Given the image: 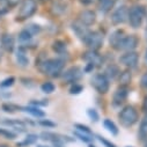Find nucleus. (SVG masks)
<instances>
[{
    "label": "nucleus",
    "mask_w": 147,
    "mask_h": 147,
    "mask_svg": "<svg viewBox=\"0 0 147 147\" xmlns=\"http://www.w3.org/2000/svg\"><path fill=\"white\" fill-rule=\"evenodd\" d=\"M40 124L43 125V126H48V127H53V126H56V124L52 123V122H50V121H41Z\"/></svg>",
    "instance_id": "38"
},
{
    "label": "nucleus",
    "mask_w": 147,
    "mask_h": 147,
    "mask_svg": "<svg viewBox=\"0 0 147 147\" xmlns=\"http://www.w3.org/2000/svg\"><path fill=\"white\" fill-rule=\"evenodd\" d=\"M139 43V40L136 35H125L121 40V42L117 45V50H123V51H133Z\"/></svg>",
    "instance_id": "5"
},
{
    "label": "nucleus",
    "mask_w": 147,
    "mask_h": 147,
    "mask_svg": "<svg viewBox=\"0 0 147 147\" xmlns=\"http://www.w3.org/2000/svg\"><path fill=\"white\" fill-rule=\"evenodd\" d=\"M21 109H23V111H27L35 117H44L45 116L44 111H42L37 107H26V108H21Z\"/></svg>",
    "instance_id": "20"
},
{
    "label": "nucleus",
    "mask_w": 147,
    "mask_h": 147,
    "mask_svg": "<svg viewBox=\"0 0 147 147\" xmlns=\"http://www.w3.org/2000/svg\"><path fill=\"white\" fill-rule=\"evenodd\" d=\"M80 1L84 4V5H89L93 3V0H80Z\"/></svg>",
    "instance_id": "41"
},
{
    "label": "nucleus",
    "mask_w": 147,
    "mask_h": 147,
    "mask_svg": "<svg viewBox=\"0 0 147 147\" xmlns=\"http://www.w3.org/2000/svg\"><path fill=\"white\" fill-rule=\"evenodd\" d=\"M103 124H104V127L110 133H111V134H114V136H117L118 134V129H117V126L115 125V123L111 119H104Z\"/></svg>",
    "instance_id": "22"
},
{
    "label": "nucleus",
    "mask_w": 147,
    "mask_h": 147,
    "mask_svg": "<svg viewBox=\"0 0 147 147\" xmlns=\"http://www.w3.org/2000/svg\"><path fill=\"white\" fill-rule=\"evenodd\" d=\"M85 43L90 50H98L103 44V35L100 31H90L88 37L86 38Z\"/></svg>",
    "instance_id": "7"
},
{
    "label": "nucleus",
    "mask_w": 147,
    "mask_h": 147,
    "mask_svg": "<svg viewBox=\"0 0 147 147\" xmlns=\"http://www.w3.org/2000/svg\"><path fill=\"white\" fill-rule=\"evenodd\" d=\"M37 9V4H36V0H23L20 11L18 13V19L19 20H26L28 18H30Z\"/></svg>",
    "instance_id": "4"
},
{
    "label": "nucleus",
    "mask_w": 147,
    "mask_h": 147,
    "mask_svg": "<svg viewBox=\"0 0 147 147\" xmlns=\"http://www.w3.org/2000/svg\"><path fill=\"white\" fill-rule=\"evenodd\" d=\"M127 15H129V9L125 6H122V7L117 8L113 13V15H111V22L114 24H121V23H123V22L126 21Z\"/></svg>",
    "instance_id": "12"
},
{
    "label": "nucleus",
    "mask_w": 147,
    "mask_h": 147,
    "mask_svg": "<svg viewBox=\"0 0 147 147\" xmlns=\"http://www.w3.org/2000/svg\"><path fill=\"white\" fill-rule=\"evenodd\" d=\"M144 109L147 110V97L145 98V103H144Z\"/></svg>",
    "instance_id": "43"
},
{
    "label": "nucleus",
    "mask_w": 147,
    "mask_h": 147,
    "mask_svg": "<svg viewBox=\"0 0 147 147\" xmlns=\"http://www.w3.org/2000/svg\"><path fill=\"white\" fill-rule=\"evenodd\" d=\"M139 137L141 140H145L147 138V114L144 116L141 123H140V127H139Z\"/></svg>",
    "instance_id": "21"
},
{
    "label": "nucleus",
    "mask_w": 147,
    "mask_h": 147,
    "mask_svg": "<svg viewBox=\"0 0 147 147\" xmlns=\"http://www.w3.org/2000/svg\"><path fill=\"white\" fill-rule=\"evenodd\" d=\"M92 86L100 94H105L109 90V79L105 74H96L92 79Z\"/></svg>",
    "instance_id": "6"
},
{
    "label": "nucleus",
    "mask_w": 147,
    "mask_h": 147,
    "mask_svg": "<svg viewBox=\"0 0 147 147\" xmlns=\"http://www.w3.org/2000/svg\"><path fill=\"white\" fill-rule=\"evenodd\" d=\"M37 139H38V137L36 136V134H28V136H27V138H26L23 141H21V142H19V144H18V146H19V147H21V146L32 145V144H35L36 141H37Z\"/></svg>",
    "instance_id": "25"
},
{
    "label": "nucleus",
    "mask_w": 147,
    "mask_h": 147,
    "mask_svg": "<svg viewBox=\"0 0 147 147\" xmlns=\"http://www.w3.org/2000/svg\"><path fill=\"white\" fill-rule=\"evenodd\" d=\"M31 104L32 105H47L48 104V101H45V100H42V101H37V102H35V101H32L31 102Z\"/></svg>",
    "instance_id": "40"
},
{
    "label": "nucleus",
    "mask_w": 147,
    "mask_h": 147,
    "mask_svg": "<svg viewBox=\"0 0 147 147\" xmlns=\"http://www.w3.org/2000/svg\"><path fill=\"white\" fill-rule=\"evenodd\" d=\"M118 119L121 124L125 127H130L134 125L138 121V113L137 110L132 105H126L121 110V113L118 115Z\"/></svg>",
    "instance_id": "2"
},
{
    "label": "nucleus",
    "mask_w": 147,
    "mask_h": 147,
    "mask_svg": "<svg viewBox=\"0 0 147 147\" xmlns=\"http://www.w3.org/2000/svg\"><path fill=\"white\" fill-rule=\"evenodd\" d=\"M131 81V72L130 71H124L119 73V84L121 86H127Z\"/></svg>",
    "instance_id": "23"
},
{
    "label": "nucleus",
    "mask_w": 147,
    "mask_h": 147,
    "mask_svg": "<svg viewBox=\"0 0 147 147\" xmlns=\"http://www.w3.org/2000/svg\"><path fill=\"white\" fill-rule=\"evenodd\" d=\"M140 84H141V86H142L144 88H147V72L141 77V81H140Z\"/></svg>",
    "instance_id": "39"
},
{
    "label": "nucleus",
    "mask_w": 147,
    "mask_h": 147,
    "mask_svg": "<svg viewBox=\"0 0 147 147\" xmlns=\"http://www.w3.org/2000/svg\"><path fill=\"white\" fill-rule=\"evenodd\" d=\"M14 81H15V79H14L13 77L7 78V79H5L1 84H0V87H3V88H5V87H9V86H12V85L14 84Z\"/></svg>",
    "instance_id": "35"
},
{
    "label": "nucleus",
    "mask_w": 147,
    "mask_h": 147,
    "mask_svg": "<svg viewBox=\"0 0 147 147\" xmlns=\"http://www.w3.org/2000/svg\"><path fill=\"white\" fill-rule=\"evenodd\" d=\"M146 15V9L144 6L141 5H136L133 7H131L129 9V15H127V19H129V22L131 24L132 28L137 29L141 26L142 23V20Z\"/></svg>",
    "instance_id": "3"
},
{
    "label": "nucleus",
    "mask_w": 147,
    "mask_h": 147,
    "mask_svg": "<svg viewBox=\"0 0 147 147\" xmlns=\"http://www.w3.org/2000/svg\"><path fill=\"white\" fill-rule=\"evenodd\" d=\"M89 147H95V146H89Z\"/></svg>",
    "instance_id": "49"
},
{
    "label": "nucleus",
    "mask_w": 147,
    "mask_h": 147,
    "mask_svg": "<svg viewBox=\"0 0 147 147\" xmlns=\"http://www.w3.org/2000/svg\"><path fill=\"white\" fill-rule=\"evenodd\" d=\"M16 60L19 63L20 66H27L29 64V58L26 56V51L23 48H19L18 52H16Z\"/></svg>",
    "instance_id": "19"
},
{
    "label": "nucleus",
    "mask_w": 147,
    "mask_h": 147,
    "mask_svg": "<svg viewBox=\"0 0 147 147\" xmlns=\"http://www.w3.org/2000/svg\"><path fill=\"white\" fill-rule=\"evenodd\" d=\"M1 45L6 51H12L14 49V38L12 35L5 34L1 37Z\"/></svg>",
    "instance_id": "16"
},
{
    "label": "nucleus",
    "mask_w": 147,
    "mask_h": 147,
    "mask_svg": "<svg viewBox=\"0 0 147 147\" xmlns=\"http://www.w3.org/2000/svg\"><path fill=\"white\" fill-rule=\"evenodd\" d=\"M3 123L6 125L15 126V127H21V129L24 127V122H22V121H4Z\"/></svg>",
    "instance_id": "31"
},
{
    "label": "nucleus",
    "mask_w": 147,
    "mask_h": 147,
    "mask_svg": "<svg viewBox=\"0 0 147 147\" xmlns=\"http://www.w3.org/2000/svg\"><path fill=\"white\" fill-rule=\"evenodd\" d=\"M0 147H8L7 145H4V144H0Z\"/></svg>",
    "instance_id": "44"
},
{
    "label": "nucleus",
    "mask_w": 147,
    "mask_h": 147,
    "mask_svg": "<svg viewBox=\"0 0 147 147\" xmlns=\"http://www.w3.org/2000/svg\"><path fill=\"white\" fill-rule=\"evenodd\" d=\"M20 1V0H7V3H9L11 5H15V4H18Z\"/></svg>",
    "instance_id": "42"
},
{
    "label": "nucleus",
    "mask_w": 147,
    "mask_h": 147,
    "mask_svg": "<svg viewBox=\"0 0 147 147\" xmlns=\"http://www.w3.org/2000/svg\"><path fill=\"white\" fill-rule=\"evenodd\" d=\"M41 138L43 140H48V141H52L53 144H65V142H69L73 141V139H71L69 137L66 136H61V134H57V133H52V132H43L41 134Z\"/></svg>",
    "instance_id": "10"
},
{
    "label": "nucleus",
    "mask_w": 147,
    "mask_h": 147,
    "mask_svg": "<svg viewBox=\"0 0 147 147\" xmlns=\"http://www.w3.org/2000/svg\"><path fill=\"white\" fill-rule=\"evenodd\" d=\"M41 88H42V90H43L44 93L50 94V93H52V92L55 90V85H53L52 82H44Z\"/></svg>",
    "instance_id": "30"
},
{
    "label": "nucleus",
    "mask_w": 147,
    "mask_h": 147,
    "mask_svg": "<svg viewBox=\"0 0 147 147\" xmlns=\"http://www.w3.org/2000/svg\"><path fill=\"white\" fill-rule=\"evenodd\" d=\"M82 58H84L88 64L93 65L94 67H95V66H98V65L101 64V61H102V58L100 57V55H98L96 51H94V50H89L88 52H86Z\"/></svg>",
    "instance_id": "15"
},
{
    "label": "nucleus",
    "mask_w": 147,
    "mask_h": 147,
    "mask_svg": "<svg viewBox=\"0 0 147 147\" xmlns=\"http://www.w3.org/2000/svg\"><path fill=\"white\" fill-rule=\"evenodd\" d=\"M87 115L89 116V118L92 121H94V122H97L98 121V114H97V111H96L95 109H88L87 110Z\"/></svg>",
    "instance_id": "34"
},
{
    "label": "nucleus",
    "mask_w": 147,
    "mask_h": 147,
    "mask_svg": "<svg viewBox=\"0 0 147 147\" xmlns=\"http://www.w3.org/2000/svg\"><path fill=\"white\" fill-rule=\"evenodd\" d=\"M41 1H43V3H45V1H49V0H41Z\"/></svg>",
    "instance_id": "47"
},
{
    "label": "nucleus",
    "mask_w": 147,
    "mask_h": 147,
    "mask_svg": "<svg viewBox=\"0 0 147 147\" xmlns=\"http://www.w3.org/2000/svg\"><path fill=\"white\" fill-rule=\"evenodd\" d=\"M145 147H147V138L145 139Z\"/></svg>",
    "instance_id": "45"
},
{
    "label": "nucleus",
    "mask_w": 147,
    "mask_h": 147,
    "mask_svg": "<svg viewBox=\"0 0 147 147\" xmlns=\"http://www.w3.org/2000/svg\"><path fill=\"white\" fill-rule=\"evenodd\" d=\"M95 20H96V14L93 12V11H82L80 14H79V20L82 24L85 26H92L95 23Z\"/></svg>",
    "instance_id": "14"
},
{
    "label": "nucleus",
    "mask_w": 147,
    "mask_h": 147,
    "mask_svg": "<svg viewBox=\"0 0 147 147\" xmlns=\"http://www.w3.org/2000/svg\"><path fill=\"white\" fill-rule=\"evenodd\" d=\"M65 61L60 58H51L45 59L38 63V68L43 74H47L49 77H58L63 68H64Z\"/></svg>",
    "instance_id": "1"
},
{
    "label": "nucleus",
    "mask_w": 147,
    "mask_h": 147,
    "mask_svg": "<svg viewBox=\"0 0 147 147\" xmlns=\"http://www.w3.org/2000/svg\"><path fill=\"white\" fill-rule=\"evenodd\" d=\"M115 0H98V9L101 13L105 14L113 8Z\"/></svg>",
    "instance_id": "18"
},
{
    "label": "nucleus",
    "mask_w": 147,
    "mask_h": 147,
    "mask_svg": "<svg viewBox=\"0 0 147 147\" xmlns=\"http://www.w3.org/2000/svg\"><path fill=\"white\" fill-rule=\"evenodd\" d=\"M118 74H119L118 67L115 66V65H110V66H108L107 69H105V76H107V78L109 77V78L114 79V78H116Z\"/></svg>",
    "instance_id": "24"
},
{
    "label": "nucleus",
    "mask_w": 147,
    "mask_h": 147,
    "mask_svg": "<svg viewBox=\"0 0 147 147\" xmlns=\"http://www.w3.org/2000/svg\"><path fill=\"white\" fill-rule=\"evenodd\" d=\"M52 49L55 52L59 53V55H63L64 52H66V44L61 41H56L52 45Z\"/></svg>",
    "instance_id": "26"
},
{
    "label": "nucleus",
    "mask_w": 147,
    "mask_h": 147,
    "mask_svg": "<svg viewBox=\"0 0 147 147\" xmlns=\"http://www.w3.org/2000/svg\"><path fill=\"white\" fill-rule=\"evenodd\" d=\"M0 136L6 138V139H11V140L15 139V137H16L15 133H13V132H11V131H8L6 129H0Z\"/></svg>",
    "instance_id": "29"
},
{
    "label": "nucleus",
    "mask_w": 147,
    "mask_h": 147,
    "mask_svg": "<svg viewBox=\"0 0 147 147\" xmlns=\"http://www.w3.org/2000/svg\"><path fill=\"white\" fill-rule=\"evenodd\" d=\"M72 29H73V31L76 32V35L78 36V37H79L82 42L86 41V38L88 37V35H89V32H90V30L87 28V26L82 24L80 21L73 22V23H72Z\"/></svg>",
    "instance_id": "11"
},
{
    "label": "nucleus",
    "mask_w": 147,
    "mask_h": 147,
    "mask_svg": "<svg viewBox=\"0 0 147 147\" xmlns=\"http://www.w3.org/2000/svg\"><path fill=\"white\" fill-rule=\"evenodd\" d=\"M145 60H146V63H147V51H146V56H145Z\"/></svg>",
    "instance_id": "46"
},
{
    "label": "nucleus",
    "mask_w": 147,
    "mask_h": 147,
    "mask_svg": "<svg viewBox=\"0 0 147 147\" xmlns=\"http://www.w3.org/2000/svg\"><path fill=\"white\" fill-rule=\"evenodd\" d=\"M82 77V69L79 66H74L68 68L64 74H63V80L66 84H74L77 82L80 78Z\"/></svg>",
    "instance_id": "8"
},
{
    "label": "nucleus",
    "mask_w": 147,
    "mask_h": 147,
    "mask_svg": "<svg viewBox=\"0 0 147 147\" xmlns=\"http://www.w3.org/2000/svg\"><path fill=\"white\" fill-rule=\"evenodd\" d=\"M76 129H77V131H79V132H82V133H85V134H87V136H92V131H90V129H89L88 126H86V125H82V124H76Z\"/></svg>",
    "instance_id": "32"
},
{
    "label": "nucleus",
    "mask_w": 147,
    "mask_h": 147,
    "mask_svg": "<svg viewBox=\"0 0 147 147\" xmlns=\"http://www.w3.org/2000/svg\"><path fill=\"white\" fill-rule=\"evenodd\" d=\"M74 136L76 137H78L80 140H82L84 142H90L92 140H93V138H90V136H87V134H85V133H82V132H79V131H76L74 132Z\"/></svg>",
    "instance_id": "33"
},
{
    "label": "nucleus",
    "mask_w": 147,
    "mask_h": 147,
    "mask_svg": "<svg viewBox=\"0 0 147 147\" xmlns=\"http://www.w3.org/2000/svg\"><path fill=\"white\" fill-rule=\"evenodd\" d=\"M127 97V88L125 86H121L116 89L115 94H114V98H113V102H114V105H121L125 102Z\"/></svg>",
    "instance_id": "13"
},
{
    "label": "nucleus",
    "mask_w": 147,
    "mask_h": 147,
    "mask_svg": "<svg viewBox=\"0 0 147 147\" xmlns=\"http://www.w3.org/2000/svg\"><path fill=\"white\" fill-rule=\"evenodd\" d=\"M98 139H100V141H101L105 147H116L114 144H111L110 141H108L107 139H104V138H102V137H98Z\"/></svg>",
    "instance_id": "37"
},
{
    "label": "nucleus",
    "mask_w": 147,
    "mask_h": 147,
    "mask_svg": "<svg viewBox=\"0 0 147 147\" xmlns=\"http://www.w3.org/2000/svg\"><path fill=\"white\" fill-rule=\"evenodd\" d=\"M31 38H32V35H31L27 29L22 30V31L20 32V35H19V40H20V42H22V43L28 42V41H30Z\"/></svg>",
    "instance_id": "27"
},
{
    "label": "nucleus",
    "mask_w": 147,
    "mask_h": 147,
    "mask_svg": "<svg viewBox=\"0 0 147 147\" xmlns=\"http://www.w3.org/2000/svg\"><path fill=\"white\" fill-rule=\"evenodd\" d=\"M124 32H123V30H116V31H114L111 35H110V45L111 47H114L115 49L117 48V45H118V43L121 42V40L124 37Z\"/></svg>",
    "instance_id": "17"
},
{
    "label": "nucleus",
    "mask_w": 147,
    "mask_h": 147,
    "mask_svg": "<svg viewBox=\"0 0 147 147\" xmlns=\"http://www.w3.org/2000/svg\"><path fill=\"white\" fill-rule=\"evenodd\" d=\"M37 147H45V146H42V145H40V146H37Z\"/></svg>",
    "instance_id": "48"
},
{
    "label": "nucleus",
    "mask_w": 147,
    "mask_h": 147,
    "mask_svg": "<svg viewBox=\"0 0 147 147\" xmlns=\"http://www.w3.org/2000/svg\"><path fill=\"white\" fill-rule=\"evenodd\" d=\"M32 36L34 35H36V34H38L41 30H42V28H41V26H38V24H35V23H31V24H29L27 28H26Z\"/></svg>",
    "instance_id": "28"
},
{
    "label": "nucleus",
    "mask_w": 147,
    "mask_h": 147,
    "mask_svg": "<svg viewBox=\"0 0 147 147\" xmlns=\"http://www.w3.org/2000/svg\"><path fill=\"white\" fill-rule=\"evenodd\" d=\"M82 86H80V85H77V84H74V86H73L72 88H71V94H79V93H81L82 92Z\"/></svg>",
    "instance_id": "36"
},
{
    "label": "nucleus",
    "mask_w": 147,
    "mask_h": 147,
    "mask_svg": "<svg viewBox=\"0 0 147 147\" xmlns=\"http://www.w3.org/2000/svg\"><path fill=\"white\" fill-rule=\"evenodd\" d=\"M119 63L129 68H134L138 64V53L134 51H127L121 56Z\"/></svg>",
    "instance_id": "9"
}]
</instances>
